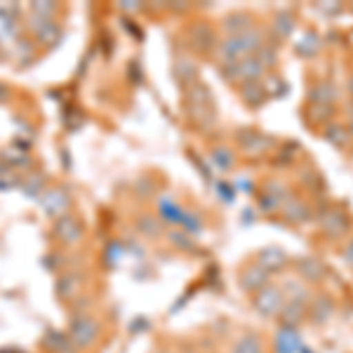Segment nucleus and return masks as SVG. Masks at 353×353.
<instances>
[{"label": "nucleus", "instance_id": "1", "mask_svg": "<svg viewBox=\"0 0 353 353\" xmlns=\"http://www.w3.org/2000/svg\"><path fill=\"white\" fill-rule=\"evenodd\" d=\"M264 43H266V31L261 26L250 28V31L241 33V36L224 38L217 45L219 61L221 64H233V61H241L245 57H254Z\"/></svg>", "mask_w": 353, "mask_h": 353}, {"label": "nucleus", "instance_id": "2", "mask_svg": "<svg viewBox=\"0 0 353 353\" xmlns=\"http://www.w3.org/2000/svg\"><path fill=\"white\" fill-rule=\"evenodd\" d=\"M186 113H189V121L201 130H210L217 123V106H214L212 92L201 81L186 88Z\"/></svg>", "mask_w": 353, "mask_h": 353}, {"label": "nucleus", "instance_id": "3", "mask_svg": "<svg viewBox=\"0 0 353 353\" xmlns=\"http://www.w3.org/2000/svg\"><path fill=\"white\" fill-rule=\"evenodd\" d=\"M318 226H321V236L327 243H344L346 238L353 236V217L346 208L339 205H330L318 214Z\"/></svg>", "mask_w": 353, "mask_h": 353}, {"label": "nucleus", "instance_id": "4", "mask_svg": "<svg viewBox=\"0 0 353 353\" xmlns=\"http://www.w3.org/2000/svg\"><path fill=\"white\" fill-rule=\"evenodd\" d=\"M236 139H238V149L243 151V156L254 158V161L269 156V153L278 146L276 137H271L266 132H259V130H252V128L238 130Z\"/></svg>", "mask_w": 353, "mask_h": 353}, {"label": "nucleus", "instance_id": "5", "mask_svg": "<svg viewBox=\"0 0 353 353\" xmlns=\"http://www.w3.org/2000/svg\"><path fill=\"white\" fill-rule=\"evenodd\" d=\"M283 304H285V294H283L281 285H278V283H273V281L264 290H259L257 294H252L254 311H257L261 318H266V321H273V318H278V313H281Z\"/></svg>", "mask_w": 353, "mask_h": 353}, {"label": "nucleus", "instance_id": "6", "mask_svg": "<svg viewBox=\"0 0 353 353\" xmlns=\"http://www.w3.org/2000/svg\"><path fill=\"white\" fill-rule=\"evenodd\" d=\"M292 269H294V276L299 278L301 283L306 285H323L330 276V269L327 264L323 261L321 257H313V254H304V257H297L292 261Z\"/></svg>", "mask_w": 353, "mask_h": 353}, {"label": "nucleus", "instance_id": "7", "mask_svg": "<svg viewBox=\"0 0 353 353\" xmlns=\"http://www.w3.org/2000/svg\"><path fill=\"white\" fill-rule=\"evenodd\" d=\"M281 217L285 224L290 226H304L309 221L316 219V212H313V203L309 198L299 196V193H292L281 208Z\"/></svg>", "mask_w": 353, "mask_h": 353}, {"label": "nucleus", "instance_id": "8", "mask_svg": "<svg viewBox=\"0 0 353 353\" xmlns=\"http://www.w3.org/2000/svg\"><path fill=\"white\" fill-rule=\"evenodd\" d=\"M68 339L73 349H90L99 339V325L92 316H76L68 327Z\"/></svg>", "mask_w": 353, "mask_h": 353}, {"label": "nucleus", "instance_id": "9", "mask_svg": "<svg viewBox=\"0 0 353 353\" xmlns=\"http://www.w3.org/2000/svg\"><path fill=\"white\" fill-rule=\"evenodd\" d=\"M294 31H297V14H294V10H278L271 19L269 31H266V41L281 48L283 43L294 36Z\"/></svg>", "mask_w": 353, "mask_h": 353}, {"label": "nucleus", "instance_id": "10", "mask_svg": "<svg viewBox=\"0 0 353 353\" xmlns=\"http://www.w3.org/2000/svg\"><path fill=\"white\" fill-rule=\"evenodd\" d=\"M334 311H337V299L330 292H313V297L309 301V316L306 323H311L313 327H323L332 321Z\"/></svg>", "mask_w": 353, "mask_h": 353}, {"label": "nucleus", "instance_id": "11", "mask_svg": "<svg viewBox=\"0 0 353 353\" xmlns=\"http://www.w3.org/2000/svg\"><path fill=\"white\" fill-rule=\"evenodd\" d=\"M254 261L264 269L269 276H278V273L288 271L290 264H292V257L285 252L283 248H278V245H269V248H261L257 252V257H254Z\"/></svg>", "mask_w": 353, "mask_h": 353}, {"label": "nucleus", "instance_id": "12", "mask_svg": "<svg viewBox=\"0 0 353 353\" xmlns=\"http://www.w3.org/2000/svg\"><path fill=\"white\" fill-rule=\"evenodd\" d=\"M269 283H271V276L261 269L257 261H250V264L243 266L241 273H238V285L248 294H257L259 290H264Z\"/></svg>", "mask_w": 353, "mask_h": 353}, {"label": "nucleus", "instance_id": "13", "mask_svg": "<svg viewBox=\"0 0 353 353\" xmlns=\"http://www.w3.org/2000/svg\"><path fill=\"white\" fill-rule=\"evenodd\" d=\"M189 45L196 52H212V50H217L219 38L208 21H198L189 28Z\"/></svg>", "mask_w": 353, "mask_h": 353}, {"label": "nucleus", "instance_id": "14", "mask_svg": "<svg viewBox=\"0 0 353 353\" xmlns=\"http://www.w3.org/2000/svg\"><path fill=\"white\" fill-rule=\"evenodd\" d=\"M306 316H309V301L285 299L281 313H278V323H281V327L299 330V325H304L306 323Z\"/></svg>", "mask_w": 353, "mask_h": 353}, {"label": "nucleus", "instance_id": "15", "mask_svg": "<svg viewBox=\"0 0 353 353\" xmlns=\"http://www.w3.org/2000/svg\"><path fill=\"white\" fill-rule=\"evenodd\" d=\"M332 121H337V106L313 104V101H306V106H304V123L309 125L311 130H323L325 125H330Z\"/></svg>", "mask_w": 353, "mask_h": 353}, {"label": "nucleus", "instance_id": "16", "mask_svg": "<svg viewBox=\"0 0 353 353\" xmlns=\"http://www.w3.org/2000/svg\"><path fill=\"white\" fill-rule=\"evenodd\" d=\"M339 99H341L339 88L330 81V78H321L318 83H313L309 88V97H306V101H313V104H330V106H337Z\"/></svg>", "mask_w": 353, "mask_h": 353}, {"label": "nucleus", "instance_id": "17", "mask_svg": "<svg viewBox=\"0 0 353 353\" xmlns=\"http://www.w3.org/2000/svg\"><path fill=\"white\" fill-rule=\"evenodd\" d=\"M41 203L50 217H66L71 210V196L64 189H48L43 193Z\"/></svg>", "mask_w": 353, "mask_h": 353}, {"label": "nucleus", "instance_id": "18", "mask_svg": "<svg viewBox=\"0 0 353 353\" xmlns=\"http://www.w3.org/2000/svg\"><path fill=\"white\" fill-rule=\"evenodd\" d=\"M172 73H174L176 83H179L181 88H191L193 83H198V76H201V66H198V61L193 59V57L181 54V57H176V59H174Z\"/></svg>", "mask_w": 353, "mask_h": 353}, {"label": "nucleus", "instance_id": "19", "mask_svg": "<svg viewBox=\"0 0 353 353\" xmlns=\"http://www.w3.org/2000/svg\"><path fill=\"white\" fill-rule=\"evenodd\" d=\"M54 236L64 245H76L83 238V224L76 217H71V214L59 217L54 226Z\"/></svg>", "mask_w": 353, "mask_h": 353}, {"label": "nucleus", "instance_id": "20", "mask_svg": "<svg viewBox=\"0 0 353 353\" xmlns=\"http://www.w3.org/2000/svg\"><path fill=\"white\" fill-rule=\"evenodd\" d=\"M238 92H241L243 104L250 106V109H261V106L266 104V99H269V94H266V88H264V81L238 85Z\"/></svg>", "mask_w": 353, "mask_h": 353}, {"label": "nucleus", "instance_id": "21", "mask_svg": "<svg viewBox=\"0 0 353 353\" xmlns=\"http://www.w3.org/2000/svg\"><path fill=\"white\" fill-rule=\"evenodd\" d=\"M301 346H304V344H301L299 330L278 327L276 337H273V351H276V353H299Z\"/></svg>", "mask_w": 353, "mask_h": 353}, {"label": "nucleus", "instance_id": "22", "mask_svg": "<svg viewBox=\"0 0 353 353\" xmlns=\"http://www.w3.org/2000/svg\"><path fill=\"white\" fill-rule=\"evenodd\" d=\"M254 14L250 12H231L224 17V21H221V28H224L226 38L231 36H241V33L250 31V28H254Z\"/></svg>", "mask_w": 353, "mask_h": 353}, {"label": "nucleus", "instance_id": "23", "mask_svg": "<svg viewBox=\"0 0 353 353\" xmlns=\"http://www.w3.org/2000/svg\"><path fill=\"white\" fill-rule=\"evenodd\" d=\"M297 54L301 59H313V57H318V52L323 50V38L318 31H313V28H306L304 33H301V41L297 43Z\"/></svg>", "mask_w": 353, "mask_h": 353}, {"label": "nucleus", "instance_id": "24", "mask_svg": "<svg viewBox=\"0 0 353 353\" xmlns=\"http://www.w3.org/2000/svg\"><path fill=\"white\" fill-rule=\"evenodd\" d=\"M321 137L327 141V144H332L334 149H346V146L351 144V137L339 121H332L330 125H325V128L321 130Z\"/></svg>", "mask_w": 353, "mask_h": 353}, {"label": "nucleus", "instance_id": "25", "mask_svg": "<svg viewBox=\"0 0 353 353\" xmlns=\"http://www.w3.org/2000/svg\"><path fill=\"white\" fill-rule=\"evenodd\" d=\"M283 294H285V299H294V301H311L313 297V290L306 285V283H301L297 276L294 278H288V281H283Z\"/></svg>", "mask_w": 353, "mask_h": 353}, {"label": "nucleus", "instance_id": "26", "mask_svg": "<svg viewBox=\"0 0 353 353\" xmlns=\"http://www.w3.org/2000/svg\"><path fill=\"white\" fill-rule=\"evenodd\" d=\"M261 193L276 198L278 203H285L294 191H292V186H290L285 179H281V176H271V179L264 181V186H261Z\"/></svg>", "mask_w": 353, "mask_h": 353}, {"label": "nucleus", "instance_id": "27", "mask_svg": "<svg viewBox=\"0 0 353 353\" xmlns=\"http://www.w3.org/2000/svg\"><path fill=\"white\" fill-rule=\"evenodd\" d=\"M231 353H266L264 339H261L257 332H248V334H243L236 344H233Z\"/></svg>", "mask_w": 353, "mask_h": 353}, {"label": "nucleus", "instance_id": "28", "mask_svg": "<svg viewBox=\"0 0 353 353\" xmlns=\"http://www.w3.org/2000/svg\"><path fill=\"white\" fill-rule=\"evenodd\" d=\"M278 45H273V43H269L266 41L264 45H261V50L254 57L261 61V66L266 68V73H273L278 68V64H281V52H278Z\"/></svg>", "mask_w": 353, "mask_h": 353}, {"label": "nucleus", "instance_id": "29", "mask_svg": "<svg viewBox=\"0 0 353 353\" xmlns=\"http://www.w3.org/2000/svg\"><path fill=\"white\" fill-rule=\"evenodd\" d=\"M210 158H212L214 165H217L221 172H231V170L236 168V163H238L236 151L229 149V146H214L212 153H210Z\"/></svg>", "mask_w": 353, "mask_h": 353}, {"label": "nucleus", "instance_id": "30", "mask_svg": "<svg viewBox=\"0 0 353 353\" xmlns=\"http://www.w3.org/2000/svg\"><path fill=\"white\" fill-rule=\"evenodd\" d=\"M158 208H161V217L168 221V224H181V217H184V212L186 210L181 208L179 203L174 201V198H170V196H165L163 201H161V205H158Z\"/></svg>", "mask_w": 353, "mask_h": 353}, {"label": "nucleus", "instance_id": "31", "mask_svg": "<svg viewBox=\"0 0 353 353\" xmlns=\"http://www.w3.org/2000/svg\"><path fill=\"white\" fill-rule=\"evenodd\" d=\"M301 186H304L309 193H323L321 186H323V174L318 172L316 168H306L301 170Z\"/></svg>", "mask_w": 353, "mask_h": 353}, {"label": "nucleus", "instance_id": "32", "mask_svg": "<svg viewBox=\"0 0 353 353\" xmlns=\"http://www.w3.org/2000/svg\"><path fill=\"white\" fill-rule=\"evenodd\" d=\"M45 349H50L54 353H64L71 349V339L61 332H50L48 337H45Z\"/></svg>", "mask_w": 353, "mask_h": 353}, {"label": "nucleus", "instance_id": "33", "mask_svg": "<svg viewBox=\"0 0 353 353\" xmlns=\"http://www.w3.org/2000/svg\"><path fill=\"white\" fill-rule=\"evenodd\" d=\"M181 224H184V233H201L203 231V221H201V217H198L196 212H189L186 210L184 212V217H181Z\"/></svg>", "mask_w": 353, "mask_h": 353}, {"label": "nucleus", "instance_id": "34", "mask_svg": "<svg viewBox=\"0 0 353 353\" xmlns=\"http://www.w3.org/2000/svg\"><path fill=\"white\" fill-rule=\"evenodd\" d=\"M170 241L179 250H184V252H193V248H196V243H193L189 238V233H184V231H172L170 233Z\"/></svg>", "mask_w": 353, "mask_h": 353}, {"label": "nucleus", "instance_id": "35", "mask_svg": "<svg viewBox=\"0 0 353 353\" xmlns=\"http://www.w3.org/2000/svg\"><path fill=\"white\" fill-rule=\"evenodd\" d=\"M73 283H78L73 276L61 278V281H59V285H57V292H59V297L68 299V297H71V294H76V290H78V288H73Z\"/></svg>", "mask_w": 353, "mask_h": 353}, {"label": "nucleus", "instance_id": "36", "mask_svg": "<svg viewBox=\"0 0 353 353\" xmlns=\"http://www.w3.org/2000/svg\"><path fill=\"white\" fill-rule=\"evenodd\" d=\"M139 226H141V233H146V236H161V224H158L156 219H151V217H141L139 219Z\"/></svg>", "mask_w": 353, "mask_h": 353}, {"label": "nucleus", "instance_id": "37", "mask_svg": "<svg viewBox=\"0 0 353 353\" xmlns=\"http://www.w3.org/2000/svg\"><path fill=\"white\" fill-rule=\"evenodd\" d=\"M38 36L43 38V43H54L57 38H59V28H57L54 24H48L45 28H41V31H38Z\"/></svg>", "mask_w": 353, "mask_h": 353}, {"label": "nucleus", "instance_id": "38", "mask_svg": "<svg viewBox=\"0 0 353 353\" xmlns=\"http://www.w3.org/2000/svg\"><path fill=\"white\" fill-rule=\"evenodd\" d=\"M346 128V132H349V137L353 139V101H349V104L344 106V123H341Z\"/></svg>", "mask_w": 353, "mask_h": 353}, {"label": "nucleus", "instance_id": "39", "mask_svg": "<svg viewBox=\"0 0 353 353\" xmlns=\"http://www.w3.org/2000/svg\"><path fill=\"white\" fill-rule=\"evenodd\" d=\"M43 184H45L43 176H31V179H28L26 184H24V189H26L28 196H38L36 189H43Z\"/></svg>", "mask_w": 353, "mask_h": 353}, {"label": "nucleus", "instance_id": "40", "mask_svg": "<svg viewBox=\"0 0 353 353\" xmlns=\"http://www.w3.org/2000/svg\"><path fill=\"white\" fill-rule=\"evenodd\" d=\"M341 259L346 261V264L353 269V236L351 238H346V243L341 245Z\"/></svg>", "mask_w": 353, "mask_h": 353}, {"label": "nucleus", "instance_id": "41", "mask_svg": "<svg viewBox=\"0 0 353 353\" xmlns=\"http://www.w3.org/2000/svg\"><path fill=\"white\" fill-rule=\"evenodd\" d=\"M121 257V245H109V252H106V264L113 266Z\"/></svg>", "mask_w": 353, "mask_h": 353}, {"label": "nucleus", "instance_id": "42", "mask_svg": "<svg viewBox=\"0 0 353 353\" xmlns=\"http://www.w3.org/2000/svg\"><path fill=\"white\" fill-rule=\"evenodd\" d=\"M323 12H337V10H341V5L337 3H327V5H321Z\"/></svg>", "mask_w": 353, "mask_h": 353}, {"label": "nucleus", "instance_id": "43", "mask_svg": "<svg viewBox=\"0 0 353 353\" xmlns=\"http://www.w3.org/2000/svg\"><path fill=\"white\" fill-rule=\"evenodd\" d=\"M346 92H349L351 101H353V73H351V76H349V81H346Z\"/></svg>", "mask_w": 353, "mask_h": 353}, {"label": "nucleus", "instance_id": "44", "mask_svg": "<svg viewBox=\"0 0 353 353\" xmlns=\"http://www.w3.org/2000/svg\"><path fill=\"white\" fill-rule=\"evenodd\" d=\"M8 88H5V85H0V99H8Z\"/></svg>", "mask_w": 353, "mask_h": 353}, {"label": "nucleus", "instance_id": "45", "mask_svg": "<svg viewBox=\"0 0 353 353\" xmlns=\"http://www.w3.org/2000/svg\"><path fill=\"white\" fill-rule=\"evenodd\" d=\"M299 353H316V351H311L309 346H301V349H299Z\"/></svg>", "mask_w": 353, "mask_h": 353}]
</instances>
